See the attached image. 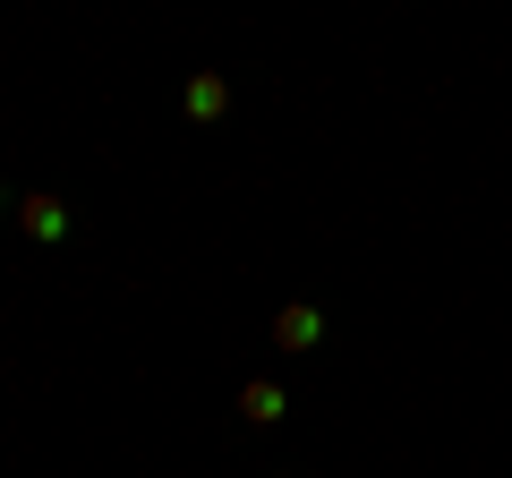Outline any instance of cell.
<instances>
[{
  "label": "cell",
  "mask_w": 512,
  "mask_h": 478,
  "mask_svg": "<svg viewBox=\"0 0 512 478\" xmlns=\"http://www.w3.org/2000/svg\"><path fill=\"white\" fill-rule=\"evenodd\" d=\"M18 222L35 239H69V214H60V197H18Z\"/></svg>",
  "instance_id": "cell-2"
},
{
  "label": "cell",
  "mask_w": 512,
  "mask_h": 478,
  "mask_svg": "<svg viewBox=\"0 0 512 478\" xmlns=\"http://www.w3.org/2000/svg\"><path fill=\"white\" fill-rule=\"evenodd\" d=\"M239 419L274 427V419H282V385H248V393H239Z\"/></svg>",
  "instance_id": "cell-4"
},
{
  "label": "cell",
  "mask_w": 512,
  "mask_h": 478,
  "mask_svg": "<svg viewBox=\"0 0 512 478\" xmlns=\"http://www.w3.org/2000/svg\"><path fill=\"white\" fill-rule=\"evenodd\" d=\"M222 111H231V86L222 77H197L188 86V120H222Z\"/></svg>",
  "instance_id": "cell-3"
},
{
  "label": "cell",
  "mask_w": 512,
  "mask_h": 478,
  "mask_svg": "<svg viewBox=\"0 0 512 478\" xmlns=\"http://www.w3.org/2000/svg\"><path fill=\"white\" fill-rule=\"evenodd\" d=\"M316 333H325V316H316V308H282L274 316V342L282 350H316Z\"/></svg>",
  "instance_id": "cell-1"
}]
</instances>
